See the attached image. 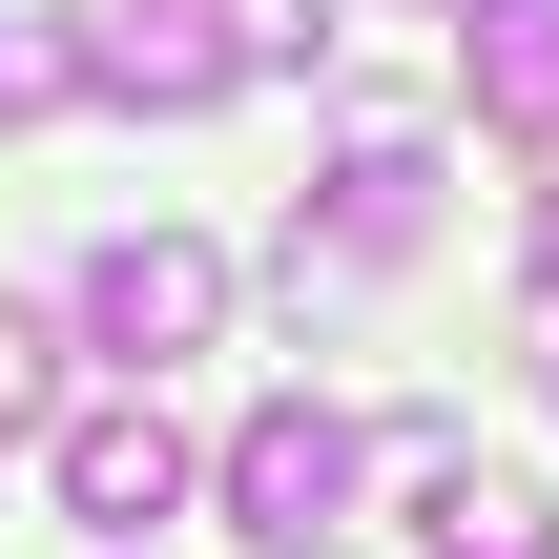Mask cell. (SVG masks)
<instances>
[{
  "label": "cell",
  "mask_w": 559,
  "mask_h": 559,
  "mask_svg": "<svg viewBox=\"0 0 559 559\" xmlns=\"http://www.w3.org/2000/svg\"><path fill=\"white\" fill-rule=\"evenodd\" d=\"M62 311H83V353H104L124 394H166V373L228 332V249H207V228H104Z\"/></svg>",
  "instance_id": "6da1fadb"
},
{
  "label": "cell",
  "mask_w": 559,
  "mask_h": 559,
  "mask_svg": "<svg viewBox=\"0 0 559 559\" xmlns=\"http://www.w3.org/2000/svg\"><path fill=\"white\" fill-rule=\"evenodd\" d=\"M207 477H228V519H249L270 559H332V519H353V477H373V436H353L332 394H270V415H249V436H228Z\"/></svg>",
  "instance_id": "7a4b0ae2"
},
{
  "label": "cell",
  "mask_w": 559,
  "mask_h": 559,
  "mask_svg": "<svg viewBox=\"0 0 559 559\" xmlns=\"http://www.w3.org/2000/svg\"><path fill=\"white\" fill-rule=\"evenodd\" d=\"M62 83L187 124V104H228V0H83V21H62Z\"/></svg>",
  "instance_id": "3957f363"
},
{
  "label": "cell",
  "mask_w": 559,
  "mask_h": 559,
  "mask_svg": "<svg viewBox=\"0 0 559 559\" xmlns=\"http://www.w3.org/2000/svg\"><path fill=\"white\" fill-rule=\"evenodd\" d=\"M187 477H207V456H187V436H166V394H83V415H62V519H83V539H166V519H187Z\"/></svg>",
  "instance_id": "277c9868"
},
{
  "label": "cell",
  "mask_w": 559,
  "mask_h": 559,
  "mask_svg": "<svg viewBox=\"0 0 559 559\" xmlns=\"http://www.w3.org/2000/svg\"><path fill=\"white\" fill-rule=\"evenodd\" d=\"M415 228H436V145H415V124H373V145L332 166V207H290V311H311V290H353V270H394Z\"/></svg>",
  "instance_id": "5b68a950"
},
{
  "label": "cell",
  "mask_w": 559,
  "mask_h": 559,
  "mask_svg": "<svg viewBox=\"0 0 559 559\" xmlns=\"http://www.w3.org/2000/svg\"><path fill=\"white\" fill-rule=\"evenodd\" d=\"M415 456V498H436V559H559V498L539 477H477L456 436H394Z\"/></svg>",
  "instance_id": "8992f818"
},
{
  "label": "cell",
  "mask_w": 559,
  "mask_h": 559,
  "mask_svg": "<svg viewBox=\"0 0 559 559\" xmlns=\"http://www.w3.org/2000/svg\"><path fill=\"white\" fill-rule=\"evenodd\" d=\"M456 83H477V124L539 145L559 124V0H477V21H456Z\"/></svg>",
  "instance_id": "52a82bcc"
},
{
  "label": "cell",
  "mask_w": 559,
  "mask_h": 559,
  "mask_svg": "<svg viewBox=\"0 0 559 559\" xmlns=\"http://www.w3.org/2000/svg\"><path fill=\"white\" fill-rule=\"evenodd\" d=\"M332 21H353V0H228V83H270V62H332Z\"/></svg>",
  "instance_id": "ba28073f"
},
{
  "label": "cell",
  "mask_w": 559,
  "mask_h": 559,
  "mask_svg": "<svg viewBox=\"0 0 559 559\" xmlns=\"http://www.w3.org/2000/svg\"><path fill=\"white\" fill-rule=\"evenodd\" d=\"M41 104H83L62 83V21H0V124H41Z\"/></svg>",
  "instance_id": "9c48e42d"
},
{
  "label": "cell",
  "mask_w": 559,
  "mask_h": 559,
  "mask_svg": "<svg viewBox=\"0 0 559 559\" xmlns=\"http://www.w3.org/2000/svg\"><path fill=\"white\" fill-rule=\"evenodd\" d=\"M0 436H41V311H0Z\"/></svg>",
  "instance_id": "30bf717a"
},
{
  "label": "cell",
  "mask_w": 559,
  "mask_h": 559,
  "mask_svg": "<svg viewBox=\"0 0 559 559\" xmlns=\"http://www.w3.org/2000/svg\"><path fill=\"white\" fill-rule=\"evenodd\" d=\"M539 270H559V124H539Z\"/></svg>",
  "instance_id": "8fae6325"
},
{
  "label": "cell",
  "mask_w": 559,
  "mask_h": 559,
  "mask_svg": "<svg viewBox=\"0 0 559 559\" xmlns=\"http://www.w3.org/2000/svg\"><path fill=\"white\" fill-rule=\"evenodd\" d=\"M456 21H477V0H456Z\"/></svg>",
  "instance_id": "7c38bea8"
}]
</instances>
